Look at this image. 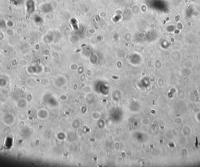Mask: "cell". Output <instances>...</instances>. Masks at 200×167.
<instances>
[{"label":"cell","mask_w":200,"mask_h":167,"mask_svg":"<svg viewBox=\"0 0 200 167\" xmlns=\"http://www.w3.org/2000/svg\"><path fill=\"white\" fill-rule=\"evenodd\" d=\"M11 2L12 3V4L16 5H20L22 4L23 0H10Z\"/></svg>","instance_id":"obj_1"}]
</instances>
